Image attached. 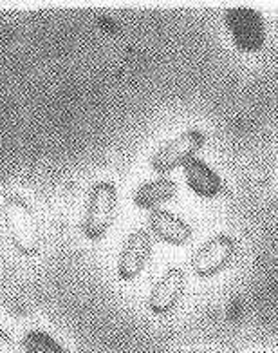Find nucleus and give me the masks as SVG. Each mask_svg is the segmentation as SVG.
<instances>
[{
  "instance_id": "obj_4",
  "label": "nucleus",
  "mask_w": 278,
  "mask_h": 353,
  "mask_svg": "<svg viewBox=\"0 0 278 353\" xmlns=\"http://www.w3.org/2000/svg\"><path fill=\"white\" fill-rule=\"evenodd\" d=\"M204 141H206V136L199 129H190V131L182 132L159 147L158 152L150 160V167L153 172H159V174L172 172L175 167L195 158V152L204 145Z\"/></svg>"
},
{
  "instance_id": "obj_7",
  "label": "nucleus",
  "mask_w": 278,
  "mask_h": 353,
  "mask_svg": "<svg viewBox=\"0 0 278 353\" xmlns=\"http://www.w3.org/2000/svg\"><path fill=\"white\" fill-rule=\"evenodd\" d=\"M184 281H186L184 272L179 266H170L150 292V312L156 315H168L173 312L184 292Z\"/></svg>"
},
{
  "instance_id": "obj_5",
  "label": "nucleus",
  "mask_w": 278,
  "mask_h": 353,
  "mask_svg": "<svg viewBox=\"0 0 278 353\" xmlns=\"http://www.w3.org/2000/svg\"><path fill=\"white\" fill-rule=\"evenodd\" d=\"M237 254V245L230 236H219L208 239L192 256V270L197 277H211L222 272L233 261Z\"/></svg>"
},
{
  "instance_id": "obj_1",
  "label": "nucleus",
  "mask_w": 278,
  "mask_h": 353,
  "mask_svg": "<svg viewBox=\"0 0 278 353\" xmlns=\"http://www.w3.org/2000/svg\"><path fill=\"white\" fill-rule=\"evenodd\" d=\"M2 219L10 241L22 256H34L42 247V230L33 207L19 194H8L2 201Z\"/></svg>"
},
{
  "instance_id": "obj_2",
  "label": "nucleus",
  "mask_w": 278,
  "mask_h": 353,
  "mask_svg": "<svg viewBox=\"0 0 278 353\" xmlns=\"http://www.w3.org/2000/svg\"><path fill=\"white\" fill-rule=\"evenodd\" d=\"M118 208V190L111 181H98L92 185L87 198L85 218L82 223V232L87 239L98 241L105 236L114 221Z\"/></svg>"
},
{
  "instance_id": "obj_9",
  "label": "nucleus",
  "mask_w": 278,
  "mask_h": 353,
  "mask_svg": "<svg viewBox=\"0 0 278 353\" xmlns=\"http://www.w3.org/2000/svg\"><path fill=\"white\" fill-rule=\"evenodd\" d=\"M150 230L156 237L168 245H186L193 236L192 227L188 225L184 219L173 216L172 212L163 210V208H156L149 216Z\"/></svg>"
},
{
  "instance_id": "obj_11",
  "label": "nucleus",
  "mask_w": 278,
  "mask_h": 353,
  "mask_svg": "<svg viewBox=\"0 0 278 353\" xmlns=\"http://www.w3.org/2000/svg\"><path fill=\"white\" fill-rule=\"evenodd\" d=\"M25 353H65L62 344L56 343L51 335L40 330H31L24 335Z\"/></svg>"
},
{
  "instance_id": "obj_3",
  "label": "nucleus",
  "mask_w": 278,
  "mask_h": 353,
  "mask_svg": "<svg viewBox=\"0 0 278 353\" xmlns=\"http://www.w3.org/2000/svg\"><path fill=\"white\" fill-rule=\"evenodd\" d=\"M224 22L231 42L242 53H259L266 44L264 19L251 8H230L224 13Z\"/></svg>"
},
{
  "instance_id": "obj_6",
  "label": "nucleus",
  "mask_w": 278,
  "mask_h": 353,
  "mask_svg": "<svg viewBox=\"0 0 278 353\" xmlns=\"http://www.w3.org/2000/svg\"><path fill=\"white\" fill-rule=\"evenodd\" d=\"M152 237L147 230H136L125 241L118 257V276L121 281H134L150 259Z\"/></svg>"
},
{
  "instance_id": "obj_10",
  "label": "nucleus",
  "mask_w": 278,
  "mask_h": 353,
  "mask_svg": "<svg viewBox=\"0 0 278 353\" xmlns=\"http://www.w3.org/2000/svg\"><path fill=\"white\" fill-rule=\"evenodd\" d=\"M178 194V185L172 178H161L152 179V181H145L139 185L134 192V205L143 210H156L161 203H167Z\"/></svg>"
},
{
  "instance_id": "obj_8",
  "label": "nucleus",
  "mask_w": 278,
  "mask_h": 353,
  "mask_svg": "<svg viewBox=\"0 0 278 353\" xmlns=\"http://www.w3.org/2000/svg\"><path fill=\"white\" fill-rule=\"evenodd\" d=\"M182 169H184V179H186L188 189L199 198L213 199L221 196L222 190H224L221 176L199 158L188 160L182 165Z\"/></svg>"
},
{
  "instance_id": "obj_12",
  "label": "nucleus",
  "mask_w": 278,
  "mask_h": 353,
  "mask_svg": "<svg viewBox=\"0 0 278 353\" xmlns=\"http://www.w3.org/2000/svg\"><path fill=\"white\" fill-rule=\"evenodd\" d=\"M0 353H19L14 348V343L10 339V335L0 330Z\"/></svg>"
}]
</instances>
